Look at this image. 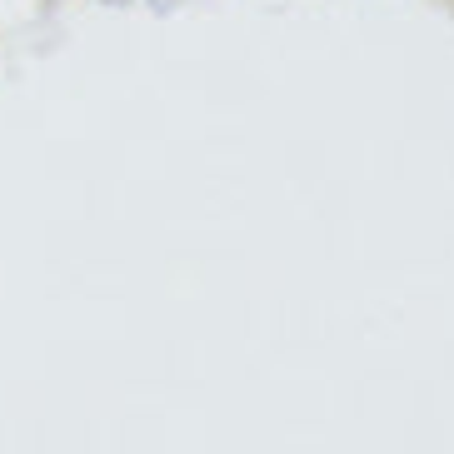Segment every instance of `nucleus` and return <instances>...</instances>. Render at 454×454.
Returning <instances> with one entry per match:
<instances>
[]
</instances>
